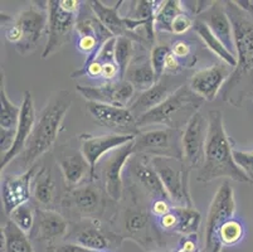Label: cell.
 Here are the masks:
<instances>
[{"label":"cell","mask_w":253,"mask_h":252,"mask_svg":"<svg viewBox=\"0 0 253 252\" xmlns=\"http://www.w3.org/2000/svg\"><path fill=\"white\" fill-rule=\"evenodd\" d=\"M32 192L37 203L44 207L52 204L56 192V182L48 168H43L34 175L32 182Z\"/></svg>","instance_id":"obj_30"},{"label":"cell","mask_w":253,"mask_h":252,"mask_svg":"<svg viewBox=\"0 0 253 252\" xmlns=\"http://www.w3.org/2000/svg\"><path fill=\"white\" fill-rule=\"evenodd\" d=\"M151 165L158 173L172 204L178 207H194L189 189L190 173L183 160L171 158H153Z\"/></svg>","instance_id":"obj_9"},{"label":"cell","mask_w":253,"mask_h":252,"mask_svg":"<svg viewBox=\"0 0 253 252\" xmlns=\"http://www.w3.org/2000/svg\"><path fill=\"white\" fill-rule=\"evenodd\" d=\"M135 135H120V134H105V135H82L81 149L82 154L91 166V177H96L97 164L102 156L109 152L134 142Z\"/></svg>","instance_id":"obj_15"},{"label":"cell","mask_w":253,"mask_h":252,"mask_svg":"<svg viewBox=\"0 0 253 252\" xmlns=\"http://www.w3.org/2000/svg\"><path fill=\"white\" fill-rule=\"evenodd\" d=\"M171 52V48L170 46H156L153 48L150 54V61L153 64V68L155 71V75L158 77V80L163 77L165 75V63H167V58L169 53Z\"/></svg>","instance_id":"obj_38"},{"label":"cell","mask_w":253,"mask_h":252,"mask_svg":"<svg viewBox=\"0 0 253 252\" xmlns=\"http://www.w3.org/2000/svg\"><path fill=\"white\" fill-rule=\"evenodd\" d=\"M193 28H194V31L197 32L198 36L201 37L202 41L206 43L207 47H208L211 52L214 53V54L217 55L220 61L224 62V63H227V64H229V66L233 67V68L237 66L236 55L232 54V53L229 52V50H227L224 46H223L222 42H220L219 39L214 36V34L209 31V28L207 27L203 22L195 19L194 27Z\"/></svg>","instance_id":"obj_31"},{"label":"cell","mask_w":253,"mask_h":252,"mask_svg":"<svg viewBox=\"0 0 253 252\" xmlns=\"http://www.w3.org/2000/svg\"><path fill=\"white\" fill-rule=\"evenodd\" d=\"M88 4L93 14H95V17L109 29L110 33L114 37H116V38L127 37L134 42H140V43L148 42V39L142 38L137 33H131L127 31L125 24V17H121L119 14L120 6H121V4H124L123 0L117 1L114 6H107L98 0H92Z\"/></svg>","instance_id":"obj_21"},{"label":"cell","mask_w":253,"mask_h":252,"mask_svg":"<svg viewBox=\"0 0 253 252\" xmlns=\"http://www.w3.org/2000/svg\"><path fill=\"white\" fill-rule=\"evenodd\" d=\"M36 124V108H34L33 96H32V94L29 91H25L24 99H23L22 106H20V116L17 130H15L14 144H13V148H11L8 154L1 156V161H0L1 172H3L4 168L11 160H14L18 156L22 155V152L24 151L29 138L33 134Z\"/></svg>","instance_id":"obj_18"},{"label":"cell","mask_w":253,"mask_h":252,"mask_svg":"<svg viewBox=\"0 0 253 252\" xmlns=\"http://www.w3.org/2000/svg\"><path fill=\"white\" fill-rule=\"evenodd\" d=\"M134 55V41L127 37H119L116 38V45H115V61L121 72V78L124 80V76L127 72L131 61Z\"/></svg>","instance_id":"obj_36"},{"label":"cell","mask_w":253,"mask_h":252,"mask_svg":"<svg viewBox=\"0 0 253 252\" xmlns=\"http://www.w3.org/2000/svg\"><path fill=\"white\" fill-rule=\"evenodd\" d=\"M195 19L203 22L209 31L214 34L223 43L227 50L236 55V43H234V33L224 1H211V5L198 15Z\"/></svg>","instance_id":"obj_19"},{"label":"cell","mask_w":253,"mask_h":252,"mask_svg":"<svg viewBox=\"0 0 253 252\" xmlns=\"http://www.w3.org/2000/svg\"><path fill=\"white\" fill-rule=\"evenodd\" d=\"M171 53L175 55L176 58H179L181 61V63H186L188 59L192 58L193 50L192 45L189 42L184 41V39H178L171 45Z\"/></svg>","instance_id":"obj_41"},{"label":"cell","mask_w":253,"mask_h":252,"mask_svg":"<svg viewBox=\"0 0 253 252\" xmlns=\"http://www.w3.org/2000/svg\"><path fill=\"white\" fill-rule=\"evenodd\" d=\"M75 32L77 34L76 47L82 54L86 55L84 63L93 61L106 42L114 38L109 29L95 15L78 20Z\"/></svg>","instance_id":"obj_13"},{"label":"cell","mask_w":253,"mask_h":252,"mask_svg":"<svg viewBox=\"0 0 253 252\" xmlns=\"http://www.w3.org/2000/svg\"><path fill=\"white\" fill-rule=\"evenodd\" d=\"M77 91L87 102L106 103L119 107H128L135 95L134 86L126 80L105 82L98 86L78 85Z\"/></svg>","instance_id":"obj_12"},{"label":"cell","mask_w":253,"mask_h":252,"mask_svg":"<svg viewBox=\"0 0 253 252\" xmlns=\"http://www.w3.org/2000/svg\"><path fill=\"white\" fill-rule=\"evenodd\" d=\"M124 227L131 240L146 246L151 241L149 236V216L142 211H127L124 218Z\"/></svg>","instance_id":"obj_29"},{"label":"cell","mask_w":253,"mask_h":252,"mask_svg":"<svg viewBox=\"0 0 253 252\" xmlns=\"http://www.w3.org/2000/svg\"><path fill=\"white\" fill-rule=\"evenodd\" d=\"M234 161L237 165L247 174L253 184V151H243V150H236L233 151Z\"/></svg>","instance_id":"obj_40"},{"label":"cell","mask_w":253,"mask_h":252,"mask_svg":"<svg viewBox=\"0 0 253 252\" xmlns=\"http://www.w3.org/2000/svg\"><path fill=\"white\" fill-rule=\"evenodd\" d=\"M246 227L239 218L232 217L219 230V242L222 247H234L245 240Z\"/></svg>","instance_id":"obj_34"},{"label":"cell","mask_w":253,"mask_h":252,"mask_svg":"<svg viewBox=\"0 0 253 252\" xmlns=\"http://www.w3.org/2000/svg\"><path fill=\"white\" fill-rule=\"evenodd\" d=\"M50 252H112V251H96V250H89L86 247H82L80 245L71 244V242H64V244L54 245Z\"/></svg>","instance_id":"obj_45"},{"label":"cell","mask_w":253,"mask_h":252,"mask_svg":"<svg viewBox=\"0 0 253 252\" xmlns=\"http://www.w3.org/2000/svg\"><path fill=\"white\" fill-rule=\"evenodd\" d=\"M36 214L37 211H34L33 207L29 203H25V204L20 205V207H18L17 209L11 212L9 214V219L19 230L29 235L33 231L34 223H36Z\"/></svg>","instance_id":"obj_37"},{"label":"cell","mask_w":253,"mask_h":252,"mask_svg":"<svg viewBox=\"0 0 253 252\" xmlns=\"http://www.w3.org/2000/svg\"><path fill=\"white\" fill-rule=\"evenodd\" d=\"M67 236L68 242L71 244L96 251H112L120 244L119 237L107 235L100 226L95 225V221L78 225Z\"/></svg>","instance_id":"obj_20"},{"label":"cell","mask_w":253,"mask_h":252,"mask_svg":"<svg viewBox=\"0 0 253 252\" xmlns=\"http://www.w3.org/2000/svg\"><path fill=\"white\" fill-rule=\"evenodd\" d=\"M1 252H34L28 235L8 219L0 231Z\"/></svg>","instance_id":"obj_27"},{"label":"cell","mask_w":253,"mask_h":252,"mask_svg":"<svg viewBox=\"0 0 253 252\" xmlns=\"http://www.w3.org/2000/svg\"><path fill=\"white\" fill-rule=\"evenodd\" d=\"M131 173L139 180V183L153 196L154 200L155 198H165V200L170 201L158 173L151 165V160H148V156H144V159H135L132 161V165H131Z\"/></svg>","instance_id":"obj_25"},{"label":"cell","mask_w":253,"mask_h":252,"mask_svg":"<svg viewBox=\"0 0 253 252\" xmlns=\"http://www.w3.org/2000/svg\"><path fill=\"white\" fill-rule=\"evenodd\" d=\"M135 155L183 160V130L154 129L140 131L134 140Z\"/></svg>","instance_id":"obj_8"},{"label":"cell","mask_w":253,"mask_h":252,"mask_svg":"<svg viewBox=\"0 0 253 252\" xmlns=\"http://www.w3.org/2000/svg\"><path fill=\"white\" fill-rule=\"evenodd\" d=\"M132 155H135L134 142L114 150L109 158L103 161L102 168H101L106 193L111 200L117 201V202L123 198V169Z\"/></svg>","instance_id":"obj_14"},{"label":"cell","mask_w":253,"mask_h":252,"mask_svg":"<svg viewBox=\"0 0 253 252\" xmlns=\"http://www.w3.org/2000/svg\"><path fill=\"white\" fill-rule=\"evenodd\" d=\"M0 102H1V115H0V129L4 130H17L20 116V107L11 102L5 89V75L1 68V85H0Z\"/></svg>","instance_id":"obj_32"},{"label":"cell","mask_w":253,"mask_h":252,"mask_svg":"<svg viewBox=\"0 0 253 252\" xmlns=\"http://www.w3.org/2000/svg\"><path fill=\"white\" fill-rule=\"evenodd\" d=\"M250 97H251V99H252V101H253V92H252V94H251Z\"/></svg>","instance_id":"obj_47"},{"label":"cell","mask_w":253,"mask_h":252,"mask_svg":"<svg viewBox=\"0 0 253 252\" xmlns=\"http://www.w3.org/2000/svg\"><path fill=\"white\" fill-rule=\"evenodd\" d=\"M183 66L184 64L181 63L180 59L176 58L175 55L170 52L167 58V63H165V73H169V75L174 73V75H176L183 68Z\"/></svg>","instance_id":"obj_46"},{"label":"cell","mask_w":253,"mask_h":252,"mask_svg":"<svg viewBox=\"0 0 253 252\" xmlns=\"http://www.w3.org/2000/svg\"><path fill=\"white\" fill-rule=\"evenodd\" d=\"M224 4L233 27L237 66L224 83L220 96L224 102L242 107L253 92V14L243 10L236 1Z\"/></svg>","instance_id":"obj_1"},{"label":"cell","mask_w":253,"mask_h":252,"mask_svg":"<svg viewBox=\"0 0 253 252\" xmlns=\"http://www.w3.org/2000/svg\"><path fill=\"white\" fill-rule=\"evenodd\" d=\"M236 212V198L234 191L229 182H223L211 200L207 214L206 230H204V251L222 252L219 242V230L225 221L234 217Z\"/></svg>","instance_id":"obj_7"},{"label":"cell","mask_w":253,"mask_h":252,"mask_svg":"<svg viewBox=\"0 0 253 252\" xmlns=\"http://www.w3.org/2000/svg\"><path fill=\"white\" fill-rule=\"evenodd\" d=\"M68 207L75 208V211L82 214H96L102 204V196L96 186H80L72 189L67 196Z\"/></svg>","instance_id":"obj_26"},{"label":"cell","mask_w":253,"mask_h":252,"mask_svg":"<svg viewBox=\"0 0 253 252\" xmlns=\"http://www.w3.org/2000/svg\"><path fill=\"white\" fill-rule=\"evenodd\" d=\"M58 165L63 174L64 182L70 188H77L87 175L91 177V166L82 154L81 149L63 150L58 156Z\"/></svg>","instance_id":"obj_23"},{"label":"cell","mask_w":253,"mask_h":252,"mask_svg":"<svg viewBox=\"0 0 253 252\" xmlns=\"http://www.w3.org/2000/svg\"><path fill=\"white\" fill-rule=\"evenodd\" d=\"M32 235L41 241L52 245L68 235V225L63 216L54 211L37 209L36 223Z\"/></svg>","instance_id":"obj_22"},{"label":"cell","mask_w":253,"mask_h":252,"mask_svg":"<svg viewBox=\"0 0 253 252\" xmlns=\"http://www.w3.org/2000/svg\"><path fill=\"white\" fill-rule=\"evenodd\" d=\"M175 90H171L170 78L168 76H165V77L163 76L151 89H149L148 91L141 92L140 96L131 103L128 108L132 111V114L136 116V119H139L141 115L158 107L159 105H162Z\"/></svg>","instance_id":"obj_24"},{"label":"cell","mask_w":253,"mask_h":252,"mask_svg":"<svg viewBox=\"0 0 253 252\" xmlns=\"http://www.w3.org/2000/svg\"><path fill=\"white\" fill-rule=\"evenodd\" d=\"M204 100L189 85H180L167 100L137 119V128L162 125L164 128L184 130L192 117L199 112Z\"/></svg>","instance_id":"obj_4"},{"label":"cell","mask_w":253,"mask_h":252,"mask_svg":"<svg viewBox=\"0 0 253 252\" xmlns=\"http://www.w3.org/2000/svg\"><path fill=\"white\" fill-rule=\"evenodd\" d=\"M207 119L208 131L204 147V160L198 169V182L209 183L219 178H227L241 183L252 184L247 174L234 161L233 145L225 131L222 112L219 110H211Z\"/></svg>","instance_id":"obj_2"},{"label":"cell","mask_w":253,"mask_h":252,"mask_svg":"<svg viewBox=\"0 0 253 252\" xmlns=\"http://www.w3.org/2000/svg\"><path fill=\"white\" fill-rule=\"evenodd\" d=\"M175 212L178 214V228L176 233L183 236L194 235L201 226L202 216L195 207H178L175 205Z\"/></svg>","instance_id":"obj_35"},{"label":"cell","mask_w":253,"mask_h":252,"mask_svg":"<svg viewBox=\"0 0 253 252\" xmlns=\"http://www.w3.org/2000/svg\"><path fill=\"white\" fill-rule=\"evenodd\" d=\"M232 71L233 67L220 61L194 73L189 81V87L204 101H214Z\"/></svg>","instance_id":"obj_16"},{"label":"cell","mask_w":253,"mask_h":252,"mask_svg":"<svg viewBox=\"0 0 253 252\" xmlns=\"http://www.w3.org/2000/svg\"><path fill=\"white\" fill-rule=\"evenodd\" d=\"M125 76V80L130 82L135 90H139L141 92L148 91L159 81L153 68V64H151L150 57L145 61L130 64Z\"/></svg>","instance_id":"obj_28"},{"label":"cell","mask_w":253,"mask_h":252,"mask_svg":"<svg viewBox=\"0 0 253 252\" xmlns=\"http://www.w3.org/2000/svg\"><path fill=\"white\" fill-rule=\"evenodd\" d=\"M172 209V203L169 200H165V198H155L151 203L150 211L151 214L156 218H160V217L165 216L167 213H169Z\"/></svg>","instance_id":"obj_44"},{"label":"cell","mask_w":253,"mask_h":252,"mask_svg":"<svg viewBox=\"0 0 253 252\" xmlns=\"http://www.w3.org/2000/svg\"><path fill=\"white\" fill-rule=\"evenodd\" d=\"M156 222H158L159 227L162 228L164 232L176 233V228H178V214L175 212V208L172 207V209L169 213L160 217V218H156Z\"/></svg>","instance_id":"obj_43"},{"label":"cell","mask_w":253,"mask_h":252,"mask_svg":"<svg viewBox=\"0 0 253 252\" xmlns=\"http://www.w3.org/2000/svg\"><path fill=\"white\" fill-rule=\"evenodd\" d=\"M195 18L192 17V14H189L188 11L184 9L180 14H178V17L174 19L171 24V34H175V36H181V34H185L186 32L192 29L194 27Z\"/></svg>","instance_id":"obj_39"},{"label":"cell","mask_w":253,"mask_h":252,"mask_svg":"<svg viewBox=\"0 0 253 252\" xmlns=\"http://www.w3.org/2000/svg\"><path fill=\"white\" fill-rule=\"evenodd\" d=\"M183 10L184 8L181 5V1H178V0L163 1L162 5L159 6L158 11H156L155 19H154V27L156 31L171 33L172 22L178 17V14H180Z\"/></svg>","instance_id":"obj_33"},{"label":"cell","mask_w":253,"mask_h":252,"mask_svg":"<svg viewBox=\"0 0 253 252\" xmlns=\"http://www.w3.org/2000/svg\"><path fill=\"white\" fill-rule=\"evenodd\" d=\"M36 175L33 166L17 175H5L1 180V200L5 213L10 214L32 197V182Z\"/></svg>","instance_id":"obj_17"},{"label":"cell","mask_w":253,"mask_h":252,"mask_svg":"<svg viewBox=\"0 0 253 252\" xmlns=\"http://www.w3.org/2000/svg\"><path fill=\"white\" fill-rule=\"evenodd\" d=\"M87 111L98 125L109 129L112 134L120 135H139L137 119L128 107L106 105L98 102H87Z\"/></svg>","instance_id":"obj_10"},{"label":"cell","mask_w":253,"mask_h":252,"mask_svg":"<svg viewBox=\"0 0 253 252\" xmlns=\"http://www.w3.org/2000/svg\"><path fill=\"white\" fill-rule=\"evenodd\" d=\"M48 5L47 43L42 59L49 58L58 52L71 38L78 23L82 1L80 0H49Z\"/></svg>","instance_id":"obj_6"},{"label":"cell","mask_w":253,"mask_h":252,"mask_svg":"<svg viewBox=\"0 0 253 252\" xmlns=\"http://www.w3.org/2000/svg\"><path fill=\"white\" fill-rule=\"evenodd\" d=\"M73 103V96L68 90L54 91L48 99L36 124L33 134L29 138L22 155L20 163L25 168H32L34 163L56 143L63 120Z\"/></svg>","instance_id":"obj_3"},{"label":"cell","mask_w":253,"mask_h":252,"mask_svg":"<svg viewBox=\"0 0 253 252\" xmlns=\"http://www.w3.org/2000/svg\"><path fill=\"white\" fill-rule=\"evenodd\" d=\"M208 119L198 112L183 130V163L188 172L199 169L204 160Z\"/></svg>","instance_id":"obj_11"},{"label":"cell","mask_w":253,"mask_h":252,"mask_svg":"<svg viewBox=\"0 0 253 252\" xmlns=\"http://www.w3.org/2000/svg\"><path fill=\"white\" fill-rule=\"evenodd\" d=\"M172 252H201V244L197 233L183 236Z\"/></svg>","instance_id":"obj_42"},{"label":"cell","mask_w":253,"mask_h":252,"mask_svg":"<svg viewBox=\"0 0 253 252\" xmlns=\"http://www.w3.org/2000/svg\"><path fill=\"white\" fill-rule=\"evenodd\" d=\"M33 3L15 18L1 13L4 37L20 55H28L37 48L48 27V5Z\"/></svg>","instance_id":"obj_5"}]
</instances>
